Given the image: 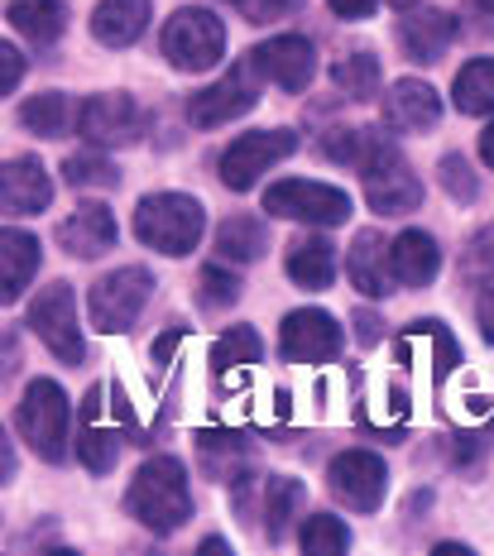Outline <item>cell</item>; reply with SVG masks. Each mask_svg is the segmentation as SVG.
Listing matches in <instances>:
<instances>
[{
	"mask_svg": "<svg viewBox=\"0 0 494 556\" xmlns=\"http://www.w3.org/2000/svg\"><path fill=\"white\" fill-rule=\"evenodd\" d=\"M130 514L140 518L149 532H174L192 518V494H188V470L174 456H154L149 466H140V475L130 480V494H125Z\"/></svg>",
	"mask_w": 494,
	"mask_h": 556,
	"instance_id": "6da1fadb",
	"label": "cell"
},
{
	"mask_svg": "<svg viewBox=\"0 0 494 556\" xmlns=\"http://www.w3.org/2000/svg\"><path fill=\"white\" fill-rule=\"evenodd\" d=\"M135 236L159 254H192L202 240V206L182 192H154L135 206Z\"/></svg>",
	"mask_w": 494,
	"mask_h": 556,
	"instance_id": "7a4b0ae2",
	"label": "cell"
},
{
	"mask_svg": "<svg viewBox=\"0 0 494 556\" xmlns=\"http://www.w3.org/2000/svg\"><path fill=\"white\" fill-rule=\"evenodd\" d=\"M15 422H20V437L29 442L34 456L53 460V466L67 456V422H73V408H67V393L53 384V379H34L25 389Z\"/></svg>",
	"mask_w": 494,
	"mask_h": 556,
	"instance_id": "3957f363",
	"label": "cell"
},
{
	"mask_svg": "<svg viewBox=\"0 0 494 556\" xmlns=\"http://www.w3.org/2000/svg\"><path fill=\"white\" fill-rule=\"evenodd\" d=\"M259 77H264L259 58L245 53L221 83L198 91V97L188 101V121L198 125V130H212V125H226V121H236V115L255 111L259 106Z\"/></svg>",
	"mask_w": 494,
	"mask_h": 556,
	"instance_id": "277c9868",
	"label": "cell"
},
{
	"mask_svg": "<svg viewBox=\"0 0 494 556\" xmlns=\"http://www.w3.org/2000/svg\"><path fill=\"white\" fill-rule=\"evenodd\" d=\"M264 212L283 216V222H307V226H341L351 222V197L327 182H307V178H289L274 182L264 192Z\"/></svg>",
	"mask_w": 494,
	"mask_h": 556,
	"instance_id": "5b68a950",
	"label": "cell"
},
{
	"mask_svg": "<svg viewBox=\"0 0 494 556\" xmlns=\"http://www.w3.org/2000/svg\"><path fill=\"white\" fill-rule=\"evenodd\" d=\"M164 53L182 73H206L221 63L226 53V29L212 10H178L164 25Z\"/></svg>",
	"mask_w": 494,
	"mask_h": 556,
	"instance_id": "8992f818",
	"label": "cell"
},
{
	"mask_svg": "<svg viewBox=\"0 0 494 556\" xmlns=\"http://www.w3.org/2000/svg\"><path fill=\"white\" fill-rule=\"evenodd\" d=\"M29 331L59 355L63 365H83V327H77V298L67 283H49L29 303Z\"/></svg>",
	"mask_w": 494,
	"mask_h": 556,
	"instance_id": "52a82bcc",
	"label": "cell"
},
{
	"mask_svg": "<svg viewBox=\"0 0 494 556\" xmlns=\"http://www.w3.org/2000/svg\"><path fill=\"white\" fill-rule=\"evenodd\" d=\"M365 202H370L379 216H404L422 202L418 173H413L404 164V154H398L394 144H384V139H379V149L370 154V164H365Z\"/></svg>",
	"mask_w": 494,
	"mask_h": 556,
	"instance_id": "ba28073f",
	"label": "cell"
},
{
	"mask_svg": "<svg viewBox=\"0 0 494 556\" xmlns=\"http://www.w3.org/2000/svg\"><path fill=\"white\" fill-rule=\"evenodd\" d=\"M149 288H154V274L149 269L106 274L97 288H91V327H97L101 336H116L125 327H135L140 307L149 303Z\"/></svg>",
	"mask_w": 494,
	"mask_h": 556,
	"instance_id": "9c48e42d",
	"label": "cell"
},
{
	"mask_svg": "<svg viewBox=\"0 0 494 556\" xmlns=\"http://www.w3.org/2000/svg\"><path fill=\"white\" fill-rule=\"evenodd\" d=\"M297 149L293 130H259V135H240L231 149L221 154V182L231 192H250L259 182V173H269L274 164H283Z\"/></svg>",
	"mask_w": 494,
	"mask_h": 556,
	"instance_id": "30bf717a",
	"label": "cell"
},
{
	"mask_svg": "<svg viewBox=\"0 0 494 556\" xmlns=\"http://www.w3.org/2000/svg\"><path fill=\"white\" fill-rule=\"evenodd\" d=\"M77 130L101 149H125L144 135V115L125 91H101V97H87L83 115H77Z\"/></svg>",
	"mask_w": 494,
	"mask_h": 556,
	"instance_id": "8fae6325",
	"label": "cell"
},
{
	"mask_svg": "<svg viewBox=\"0 0 494 556\" xmlns=\"http://www.w3.org/2000/svg\"><path fill=\"white\" fill-rule=\"evenodd\" d=\"M331 494L355 514H375L389 494V470L375 451H346L331 460Z\"/></svg>",
	"mask_w": 494,
	"mask_h": 556,
	"instance_id": "7c38bea8",
	"label": "cell"
},
{
	"mask_svg": "<svg viewBox=\"0 0 494 556\" xmlns=\"http://www.w3.org/2000/svg\"><path fill=\"white\" fill-rule=\"evenodd\" d=\"M341 351V327L321 307H303L283 317V355L297 365H327Z\"/></svg>",
	"mask_w": 494,
	"mask_h": 556,
	"instance_id": "4fadbf2b",
	"label": "cell"
},
{
	"mask_svg": "<svg viewBox=\"0 0 494 556\" xmlns=\"http://www.w3.org/2000/svg\"><path fill=\"white\" fill-rule=\"evenodd\" d=\"M255 58H259L264 77H269V83H279L283 91H303L307 83H313V73H317L313 43L297 39V34H279V39L259 43Z\"/></svg>",
	"mask_w": 494,
	"mask_h": 556,
	"instance_id": "5bb4252c",
	"label": "cell"
},
{
	"mask_svg": "<svg viewBox=\"0 0 494 556\" xmlns=\"http://www.w3.org/2000/svg\"><path fill=\"white\" fill-rule=\"evenodd\" d=\"M346 269H351L355 293H365V298H389L394 293V283H398L394 245H384V236H375V230H360V236H355Z\"/></svg>",
	"mask_w": 494,
	"mask_h": 556,
	"instance_id": "9a60e30c",
	"label": "cell"
},
{
	"mask_svg": "<svg viewBox=\"0 0 494 556\" xmlns=\"http://www.w3.org/2000/svg\"><path fill=\"white\" fill-rule=\"evenodd\" d=\"M384 121L394 125V130H404V135H422V130H432V125L442 121V97H436L428 83H413V77H404V83L389 87Z\"/></svg>",
	"mask_w": 494,
	"mask_h": 556,
	"instance_id": "2e32d148",
	"label": "cell"
},
{
	"mask_svg": "<svg viewBox=\"0 0 494 556\" xmlns=\"http://www.w3.org/2000/svg\"><path fill=\"white\" fill-rule=\"evenodd\" d=\"M0 202H5L10 216H34L53 202V182L39 159H10L5 173H0Z\"/></svg>",
	"mask_w": 494,
	"mask_h": 556,
	"instance_id": "e0dca14e",
	"label": "cell"
},
{
	"mask_svg": "<svg viewBox=\"0 0 494 556\" xmlns=\"http://www.w3.org/2000/svg\"><path fill=\"white\" fill-rule=\"evenodd\" d=\"M59 245L67 254H77V260H97L101 250L116 245V216H111L106 206H97V202L77 206V212L59 226Z\"/></svg>",
	"mask_w": 494,
	"mask_h": 556,
	"instance_id": "ac0fdd59",
	"label": "cell"
},
{
	"mask_svg": "<svg viewBox=\"0 0 494 556\" xmlns=\"http://www.w3.org/2000/svg\"><path fill=\"white\" fill-rule=\"evenodd\" d=\"M149 25V0H101L91 15V34L106 49H130Z\"/></svg>",
	"mask_w": 494,
	"mask_h": 556,
	"instance_id": "d6986e66",
	"label": "cell"
},
{
	"mask_svg": "<svg viewBox=\"0 0 494 556\" xmlns=\"http://www.w3.org/2000/svg\"><path fill=\"white\" fill-rule=\"evenodd\" d=\"M456 39V20L446 15V10H418L413 20L398 25V43L418 58V63H436L446 49H452Z\"/></svg>",
	"mask_w": 494,
	"mask_h": 556,
	"instance_id": "ffe728a7",
	"label": "cell"
},
{
	"mask_svg": "<svg viewBox=\"0 0 494 556\" xmlns=\"http://www.w3.org/2000/svg\"><path fill=\"white\" fill-rule=\"evenodd\" d=\"M77 456L91 475H106L121 456V442L111 427H101V389H91L83 399V437H77Z\"/></svg>",
	"mask_w": 494,
	"mask_h": 556,
	"instance_id": "44dd1931",
	"label": "cell"
},
{
	"mask_svg": "<svg viewBox=\"0 0 494 556\" xmlns=\"http://www.w3.org/2000/svg\"><path fill=\"white\" fill-rule=\"evenodd\" d=\"M436 269H442V250H436V240L428 230H404V236L394 240V274L398 283L408 288H428Z\"/></svg>",
	"mask_w": 494,
	"mask_h": 556,
	"instance_id": "7402d4cb",
	"label": "cell"
},
{
	"mask_svg": "<svg viewBox=\"0 0 494 556\" xmlns=\"http://www.w3.org/2000/svg\"><path fill=\"white\" fill-rule=\"evenodd\" d=\"M10 29L29 43H53L67 29V0H10Z\"/></svg>",
	"mask_w": 494,
	"mask_h": 556,
	"instance_id": "603a6c76",
	"label": "cell"
},
{
	"mask_svg": "<svg viewBox=\"0 0 494 556\" xmlns=\"http://www.w3.org/2000/svg\"><path fill=\"white\" fill-rule=\"evenodd\" d=\"M39 240L25 236V230H5V240H0V293H5V303H15L20 293L29 288V278L39 274Z\"/></svg>",
	"mask_w": 494,
	"mask_h": 556,
	"instance_id": "cb8c5ba5",
	"label": "cell"
},
{
	"mask_svg": "<svg viewBox=\"0 0 494 556\" xmlns=\"http://www.w3.org/2000/svg\"><path fill=\"white\" fill-rule=\"evenodd\" d=\"M289 278L307 293H321V288L337 278V245H327L321 236L313 240H293L289 245Z\"/></svg>",
	"mask_w": 494,
	"mask_h": 556,
	"instance_id": "d4e9b609",
	"label": "cell"
},
{
	"mask_svg": "<svg viewBox=\"0 0 494 556\" xmlns=\"http://www.w3.org/2000/svg\"><path fill=\"white\" fill-rule=\"evenodd\" d=\"M452 101H456V111H466V115L494 111V58H476V63H466L461 73H456Z\"/></svg>",
	"mask_w": 494,
	"mask_h": 556,
	"instance_id": "484cf974",
	"label": "cell"
},
{
	"mask_svg": "<svg viewBox=\"0 0 494 556\" xmlns=\"http://www.w3.org/2000/svg\"><path fill=\"white\" fill-rule=\"evenodd\" d=\"M216 254L231 264H250L264 254V226L255 216H231V222H221L216 230Z\"/></svg>",
	"mask_w": 494,
	"mask_h": 556,
	"instance_id": "4316f807",
	"label": "cell"
},
{
	"mask_svg": "<svg viewBox=\"0 0 494 556\" xmlns=\"http://www.w3.org/2000/svg\"><path fill=\"white\" fill-rule=\"evenodd\" d=\"M297 504H303V484L289 480V475L269 480V490H264V528H269L274 542L289 532V523L297 518Z\"/></svg>",
	"mask_w": 494,
	"mask_h": 556,
	"instance_id": "83f0119b",
	"label": "cell"
},
{
	"mask_svg": "<svg viewBox=\"0 0 494 556\" xmlns=\"http://www.w3.org/2000/svg\"><path fill=\"white\" fill-rule=\"evenodd\" d=\"M331 83H337V91H341V97H351V101H375L379 63L370 53H351V58H341V63L331 67Z\"/></svg>",
	"mask_w": 494,
	"mask_h": 556,
	"instance_id": "f1b7e54d",
	"label": "cell"
},
{
	"mask_svg": "<svg viewBox=\"0 0 494 556\" xmlns=\"http://www.w3.org/2000/svg\"><path fill=\"white\" fill-rule=\"evenodd\" d=\"M264 361V341H259V331H250V327H231L221 336V341L212 345V365L221 369H245V365H259Z\"/></svg>",
	"mask_w": 494,
	"mask_h": 556,
	"instance_id": "f546056e",
	"label": "cell"
},
{
	"mask_svg": "<svg viewBox=\"0 0 494 556\" xmlns=\"http://www.w3.org/2000/svg\"><path fill=\"white\" fill-rule=\"evenodd\" d=\"M20 121H25L34 135L59 139V135H67V97H63V91H43V97H29L25 111H20Z\"/></svg>",
	"mask_w": 494,
	"mask_h": 556,
	"instance_id": "4dcf8cb0",
	"label": "cell"
},
{
	"mask_svg": "<svg viewBox=\"0 0 494 556\" xmlns=\"http://www.w3.org/2000/svg\"><path fill=\"white\" fill-rule=\"evenodd\" d=\"M375 149H379V139L370 130H331L327 139H321V154L337 159V164H355V168L370 164Z\"/></svg>",
	"mask_w": 494,
	"mask_h": 556,
	"instance_id": "1f68e13d",
	"label": "cell"
},
{
	"mask_svg": "<svg viewBox=\"0 0 494 556\" xmlns=\"http://www.w3.org/2000/svg\"><path fill=\"white\" fill-rule=\"evenodd\" d=\"M351 547V532L341 518H331V514H317V518H307V528H303V552H313V556H337V552H346Z\"/></svg>",
	"mask_w": 494,
	"mask_h": 556,
	"instance_id": "d6a6232c",
	"label": "cell"
},
{
	"mask_svg": "<svg viewBox=\"0 0 494 556\" xmlns=\"http://www.w3.org/2000/svg\"><path fill=\"white\" fill-rule=\"evenodd\" d=\"M63 178L73 182V188H116L121 173L111 168V159H101V154H77V159L63 164Z\"/></svg>",
	"mask_w": 494,
	"mask_h": 556,
	"instance_id": "836d02e7",
	"label": "cell"
},
{
	"mask_svg": "<svg viewBox=\"0 0 494 556\" xmlns=\"http://www.w3.org/2000/svg\"><path fill=\"white\" fill-rule=\"evenodd\" d=\"M198 303L206 312H221V307H236V298H240V278L236 274H226L221 264H206L202 278H198Z\"/></svg>",
	"mask_w": 494,
	"mask_h": 556,
	"instance_id": "e575fe53",
	"label": "cell"
},
{
	"mask_svg": "<svg viewBox=\"0 0 494 556\" xmlns=\"http://www.w3.org/2000/svg\"><path fill=\"white\" fill-rule=\"evenodd\" d=\"M442 188L456 197V202H476V178H470V168H466V159L461 154H452V159H442Z\"/></svg>",
	"mask_w": 494,
	"mask_h": 556,
	"instance_id": "d590c367",
	"label": "cell"
},
{
	"mask_svg": "<svg viewBox=\"0 0 494 556\" xmlns=\"http://www.w3.org/2000/svg\"><path fill=\"white\" fill-rule=\"evenodd\" d=\"M231 5H236L245 20H255V25H269V20L293 15V10L303 5V0H231Z\"/></svg>",
	"mask_w": 494,
	"mask_h": 556,
	"instance_id": "8d00e7d4",
	"label": "cell"
},
{
	"mask_svg": "<svg viewBox=\"0 0 494 556\" xmlns=\"http://www.w3.org/2000/svg\"><path fill=\"white\" fill-rule=\"evenodd\" d=\"M476 321H480V336L494 345V278L480 288V298H476Z\"/></svg>",
	"mask_w": 494,
	"mask_h": 556,
	"instance_id": "74e56055",
	"label": "cell"
},
{
	"mask_svg": "<svg viewBox=\"0 0 494 556\" xmlns=\"http://www.w3.org/2000/svg\"><path fill=\"white\" fill-rule=\"evenodd\" d=\"M0 63H5V77H0V91H15L20 87V73H25V58L15 53V43L0 49Z\"/></svg>",
	"mask_w": 494,
	"mask_h": 556,
	"instance_id": "f35d334b",
	"label": "cell"
},
{
	"mask_svg": "<svg viewBox=\"0 0 494 556\" xmlns=\"http://www.w3.org/2000/svg\"><path fill=\"white\" fill-rule=\"evenodd\" d=\"M327 5H331V10H337V15H341V20H370V15H375V5H379V0H327Z\"/></svg>",
	"mask_w": 494,
	"mask_h": 556,
	"instance_id": "ab89813d",
	"label": "cell"
},
{
	"mask_svg": "<svg viewBox=\"0 0 494 556\" xmlns=\"http://www.w3.org/2000/svg\"><path fill=\"white\" fill-rule=\"evenodd\" d=\"M355 336H360V345H375L384 336V321L370 317V312H355Z\"/></svg>",
	"mask_w": 494,
	"mask_h": 556,
	"instance_id": "60d3db41",
	"label": "cell"
},
{
	"mask_svg": "<svg viewBox=\"0 0 494 556\" xmlns=\"http://www.w3.org/2000/svg\"><path fill=\"white\" fill-rule=\"evenodd\" d=\"M178 345H182V327H174L168 336H159V341H154V361H159V365H168V355H174Z\"/></svg>",
	"mask_w": 494,
	"mask_h": 556,
	"instance_id": "b9f144b4",
	"label": "cell"
},
{
	"mask_svg": "<svg viewBox=\"0 0 494 556\" xmlns=\"http://www.w3.org/2000/svg\"><path fill=\"white\" fill-rule=\"evenodd\" d=\"M480 154H485V164L494 168V121H490V130L480 135Z\"/></svg>",
	"mask_w": 494,
	"mask_h": 556,
	"instance_id": "7bdbcfd3",
	"label": "cell"
},
{
	"mask_svg": "<svg viewBox=\"0 0 494 556\" xmlns=\"http://www.w3.org/2000/svg\"><path fill=\"white\" fill-rule=\"evenodd\" d=\"M389 5H398V10H413V5H418V0H389Z\"/></svg>",
	"mask_w": 494,
	"mask_h": 556,
	"instance_id": "ee69618b",
	"label": "cell"
},
{
	"mask_svg": "<svg viewBox=\"0 0 494 556\" xmlns=\"http://www.w3.org/2000/svg\"><path fill=\"white\" fill-rule=\"evenodd\" d=\"M476 5H480V10H490V15H494V0H476Z\"/></svg>",
	"mask_w": 494,
	"mask_h": 556,
	"instance_id": "f6af8a7d",
	"label": "cell"
}]
</instances>
